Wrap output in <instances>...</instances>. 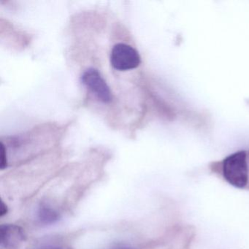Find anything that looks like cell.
Instances as JSON below:
<instances>
[{"instance_id": "cell-1", "label": "cell", "mask_w": 249, "mask_h": 249, "mask_svg": "<svg viewBox=\"0 0 249 249\" xmlns=\"http://www.w3.org/2000/svg\"><path fill=\"white\" fill-rule=\"evenodd\" d=\"M222 170L224 178L230 185L243 189L249 179L246 151H237L227 157L223 161Z\"/></svg>"}, {"instance_id": "cell-2", "label": "cell", "mask_w": 249, "mask_h": 249, "mask_svg": "<svg viewBox=\"0 0 249 249\" xmlns=\"http://www.w3.org/2000/svg\"><path fill=\"white\" fill-rule=\"evenodd\" d=\"M110 61V65L116 71H127L138 68L141 65V58L132 46L118 43L112 49Z\"/></svg>"}, {"instance_id": "cell-3", "label": "cell", "mask_w": 249, "mask_h": 249, "mask_svg": "<svg viewBox=\"0 0 249 249\" xmlns=\"http://www.w3.org/2000/svg\"><path fill=\"white\" fill-rule=\"evenodd\" d=\"M81 81L100 102L103 103L111 102L110 87L97 70L89 68L81 75Z\"/></svg>"}, {"instance_id": "cell-4", "label": "cell", "mask_w": 249, "mask_h": 249, "mask_svg": "<svg viewBox=\"0 0 249 249\" xmlns=\"http://www.w3.org/2000/svg\"><path fill=\"white\" fill-rule=\"evenodd\" d=\"M25 234L24 230L18 226L6 224L0 228V243L5 248H11L17 246L20 242L24 241Z\"/></svg>"}, {"instance_id": "cell-5", "label": "cell", "mask_w": 249, "mask_h": 249, "mask_svg": "<svg viewBox=\"0 0 249 249\" xmlns=\"http://www.w3.org/2000/svg\"><path fill=\"white\" fill-rule=\"evenodd\" d=\"M37 216L38 221L45 225L54 224L60 218V215L56 210L46 205H40L37 211Z\"/></svg>"}, {"instance_id": "cell-6", "label": "cell", "mask_w": 249, "mask_h": 249, "mask_svg": "<svg viewBox=\"0 0 249 249\" xmlns=\"http://www.w3.org/2000/svg\"><path fill=\"white\" fill-rule=\"evenodd\" d=\"M41 249H62L59 247H56V246H46V247L41 248Z\"/></svg>"}]
</instances>
